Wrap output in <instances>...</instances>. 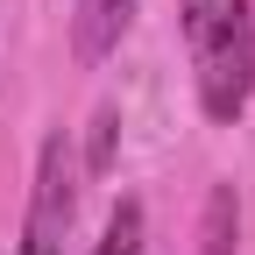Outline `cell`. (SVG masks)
<instances>
[{
  "instance_id": "cell-1",
  "label": "cell",
  "mask_w": 255,
  "mask_h": 255,
  "mask_svg": "<svg viewBox=\"0 0 255 255\" xmlns=\"http://www.w3.org/2000/svg\"><path fill=\"white\" fill-rule=\"evenodd\" d=\"M184 50L199 114L234 128L255 100V0H184Z\"/></svg>"
},
{
  "instance_id": "cell-2",
  "label": "cell",
  "mask_w": 255,
  "mask_h": 255,
  "mask_svg": "<svg viewBox=\"0 0 255 255\" xmlns=\"http://www.w3.org/2000/svg\"><path fill=\"white\" fill-rule=\"evenodd\" d=\"M78 227V156L64 135H43L36 177H28V213H21V248L14 255H64Z\"/></svg>"
},
{
  "instance_id": "cell-3",
  "label": "cell",
  "mask_w": 255,
  "mask_h": 255,
  "mask_svg": "<svg viewBox=\"0 0 255 255\" xmlns=\"http://www.w3.org/2000/svg\"><path fill=\"white\" fill-rule=\"evenodd\" d=\"M135 7L142 0H78L71 7V50H78V64H107L121 50V36L135 28Z\"/></svg>"
},
{
  "instance_id": "cell-4",
  "label": "cell",
  "mask_w": 255,
  "mask_h": 255,
  "mask_svg": "<svg viewBox=\"0 0 255 255\" xmlns=\"http://www.w3.org/2000/svg\"><path fill=\"white\" fill-rule=\"evenodd\" d=\"M199 255H241V199H234V184H213V191H206Z\"/></svg>"
},
{
  "instance_id": "cell-5",
  "label": "cell",
  "mask_w": 255,
  "mask_h": 255,
  "mask_svg": "<svg viewBox=\"0 0 255 255\" xmlns=\"http://www.w3.org/2000/svg\"><path fill=\"white\" fill-rule=\"evenodd\" d=\"M92 255H142V199H121L107 213L100 241H92Z\"/></svg>"
},
{
  "instance_id": "cell-6",
  "label": "cell",
  "mask_w": 255,
  "mask_h": 255,
  "mask_svg": "<svg viewBox=\"0 0 255 255\" xmlns=\"http://www.w3.org/2000/svg\"><path fill=\"white\" fill-rule=\"evenodd\" d=\"M114 156H121V107H100V114H92V142H85V170L107 177Z\"/></svg>"
}]
</instances>
